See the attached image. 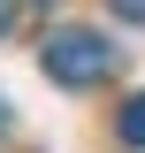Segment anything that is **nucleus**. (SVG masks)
Returning <instances> with one entry per match:
<instances>
[{"label": "nucleus", "instance_id": "obj_1", "mask_svg": "<svg viewBox=\"0 0 145 153\" xmlns=\"http://www.w3.org/2000/svg\"><path fill=\"white\" fill-rule=\"evenodd\" d=\"M38 69L54 76L61 92H92V84L115 69V46L99 31H84V23H69V31H54L46 46H38Z\"/></svg>", "mask_w": 145, "mask_h": 153}, {"label": "nucleus", "instance_id": "obj_2", "mask_svg": "<svg viewBox=\"0 0 145 153\" xmlns=\"http://www.w3.org/2000/svg\"><path fill=\"white\" fill-rule=\"evenodd\" d=\"M115 138H122V146H138V153H145V92H138V100H122V107H115Z\"/></svg>", "mask_w": 145, "mask_h": 153}, {"label": "nucleus", "instance_id": "obj_3", "mask_svg": "<svg viewBox=\"0 0 145 153\" xmlns=\"http://www.w3.org/2000/svg\"><path fill=\"white\" fill-rule=\"evenodd\" d=\"M107 8H115L122 23H145V0H107Z\"/></svg>", "mask_w": 145, "mask_h": 153}, {"label": "nucleus", "instance_id": "obj_4", "mask_svg": "<svg viewBox=\"0 0 145 153\" xmlns=\"http://www.w3.org/2000/svg\"><path fill=\"white\" fill-rule=\"evenodd\" d=\"M8 31H16V0H0V38H8Z\"/></svg>", "mask_w": 145, "mask_h": 153}, {"label": "nucleus", "instance_id": "obj_5", "mask_svg": "<svg viewBox=\"0 0 145 153\" xmlns=\"http://www.w3.org/2000/svg\"><path fill=\"white\" fill-rule=\"evenodd\" d=\"M0 138H8V100H0Z\"/></svg>", "mask_w": 145, "mask_h": 153}]
</instances>
